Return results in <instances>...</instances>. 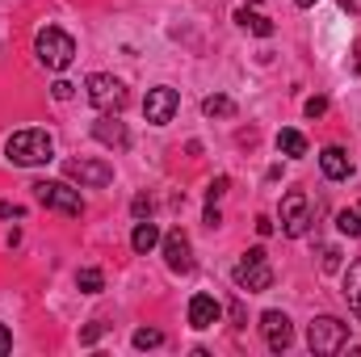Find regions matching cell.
Listing matches in <instances>:
<instances>
[{
	"label": "cell",
	"instance_id": "6da1fadb",
	"mask_svg": "<svg viewBox=\"0 0 361 357\" xmlns=\"http://www.w3.org/2000/svg\"><path fill=\"white\" fill-rule=\"evenodd\" d=\"M4 160L8 164H21V169H34V164H51L55 160V139L47 131H17L4 139Z\"/></svg>",
	"mask_w": 361,
	"mask_h": 357
},
{
	"label": "cell",
	"instance_id": "7a4b0ae2",
	"mask_svg": "<svg viewBox=\"0 0 361 357\" xmlns=\"http://www.w3.org/2000/svg\"><path fill=\"white\" fill-rule=\"evenodd\" d=\"M34 55H38V63H42L47 72H63V68L76 59V38H72L68 30H59V25H47V30H38V38H34Z\"/></svg>",
	"mask_w": 361,
	"mask_h": 357
},
{
	"label": "cell",
	"instance_id": "3957f363",
	"mask_svg": "<svg viewBox=\"0 0 361 357\" xmlns=\"http://www.w3.org/2000/svg\"><path fill=\"white\" fill-rule=\"evenodd\" d=\"M307 345H311V353H319V357L341 353L349 345V324L336 320V315H315L307 324Z\"/></svg>",
	"mask_w": 361,
	"mask_h": 357
},
{
	"label": "cell",
	"instance_id": "277c9868",
	"mask_svg": "<svg viewBox=\"0 0 361 357\" xmlns=\"http://www.w3.org/2000/svg\"><path fill=\"white\" fill-rule=\"evenodd\" d=\"M30 189H34V198H38L42 206H51V210H59V214H72V219L85 214V198H80V189H72L68 181H34Z\"/></svg>",
	"mask_w": 361,
	"mask_h": 357
},
{
	"label": "cell",
	"instance_id": "5b68a950",
	"mask_svg": "<svg viewBox=\"0 0 361 357\" xmlns=\"http://www.w3.org/2000/svg\"><path fill=\"white\" fill-rule=\"evenodd\" d=\"M231 282H235L240 290H248V294H261V290H269V286H273V269H269L265 248H248V253L240 257L235 273H231Z\"/></svg>",
	"mask_w": 361,
	"mask_h": 357
},
{
	"label": "cell",
	"instance_id": "8992f818",
	"mask_svg": "<svg viewBox=\"0 0 361 357\" xmlns=\"http://www.w3.org/2000/svg\"><path fill=\"white\" fill-rule=\"evenodd\" d=\"M85 97L101 114H118L126 105V85L118 76H109V72H92L89 80H85Z\"/></svg>",
	"mask_w": 361,
	"mask_h": 357
},
{
	"label": "cell",
	"instance_id": "52a82bcc",
	"mask_svg": "<svg viewBox=\"0 0 361 357\" xmlns=\"http://www.w3.org/2000/svg\"><path fill=\"white\" fill-rule=\"evenodd\" d=\"M307 227H311V202L302 189H290L281 198V231L290 240H298V236H307Z\"/></svg>",
	"mask_w": 361,
	"mask_h": 357
},
{
	"label": "cell",
	"instance_id": "ba28073f",
	"mask_svg": "<svg viewBox=\"0 0 361 357\" xmlns=\"http://www.w3.org/2000/svg\"><path fill=\"white\" fill-rule=\"evenodd\" d=\"M177 109H180V92L169 89V85H160V89H147V97H143V118H147L152 126H169Z\"/></svg>",
	"mask_w": 361,
	"mask_h": 357
},
{
	"label": "cell",
	"instance_id": "9c48e42d",
	"mask_svg": "<svg viewBox=\"0 0 361 357\" xmlns=\"http://www.w3.org/2000/svg\"><path fill=\"white\" fill-rule=\"evenodd\" d=\"M261 332H265V345H269L273 353H286L294 345V324H290L286 311H265L261 315Z\"/></svg>",
	"mask_w": 361,
	"mask_h": 357
},
{
	"label": "cell",
	"instance_id": "30bf717a",
	"mask_svg": "<svg viewBox=\"0 0 361 357\" xmlns=\"http://www.w3.org/2000/svg\"><path fill=\"white\" fill-rule=\"evenodd\" d=\"M63 173H68V181H80V185H92V189H101V185L114 181V169L101 164V160H68Z\"/></svg>",
	"mask_w": 361,
	"mask_h": 357
},
{
	"label": "cell",
	"instance_id": "8fae6325",
	"mask_svg": "<svg viewBox=\"0 0 361 357\" xmlns=\"http://www.w3.org/2000/svg\"><path fill=\"white\" fill-rule=\"evenodd\" d=\"M160 248H164V261H169L173 273H189L193 269V248H189V236L185 231H169L160 240Z\"/></svg>",
	"mask_w": 361,
	"mask_h": 357
},
{
	"label": "cell",
	"instance_id": "7c38bea8",
	"mask_svg": "<svg viewBox=\"0 0 361 357\" xmlns=\"http://www.w3.org/2000/svg\"><path fill=\"white\" fill-rule=\"evenodd\" d=\"M219 320H223V303H219L214 294H193V298H189V324H193L197 332L214 328Z\"/></svg>",
	"mask_w": 361,
	"mask_h": 357
},
{
	"label": "cell",
	"instance_id": "4fadbf2b",
	"mask_svg": "<svg viewBox=\"0 0 361 357\" xmlns=\"http://www.w3.org/2000/svg\"><path fill=\"white\" fill-rule=\"evenodd\" d=\"M92 139L105 143V147H118V152L130 147V131H126V122H118V118H109V114H101V118L92 122Z\"/></svg>",
	"mask_w": 361,
	"mask_h": 357
},
{
	"label": "cell",
	"instance_id": "5bb4252c",
	"mask_svg": "<svg viewBox=\"0 0 361 357\" xmlns=\"http://www.w3.org/2000/svg\"><path fill=\"white\" fill-rule=\"evenodd\" d=\"M319 169H324L328 181H349V173H353V164H349V156L341 147H324L319 152Z\"/></svg>",
	"mask_w": 361,
	"mask_h": 357
},
{
	"label": "cell",
	"instance_id": "9a60e30c",
	"mask_svg": "<svg viewBox=\"0 0 361 357\" xmlns=\"http://www.w3.org/2000/svg\"><path fill=\"white\" fill-rule=\"evenodd\" d=\"M160 240H164V236H160V227H156L152 219H139V223H135V231H130V248H135L139 257H147Z\"/></svg>",
	"mask_w": 361,
	"mask_h": 357
},
{
	"label": "cell",
	"instance_id": "2e32d148",
	"mask_svg": "<svg viewBox=\"0 0 361 357\" xmlns=\"http://www.w3.org/2000/svg\"><path fill=\"white\" fill-rule=\"evenodd\" d=\"M235 21H240L248 34H257V38H273V30H277L265 13H252V8H240V13H235Z\"/></svg>",
	"mask_w": 361,
	"mask_h": 357
},
{
	"label": "cell",
	"instance_id": "e0dca14e",
	"mask_svg": "<svg viewBox=\"0 0 361 357\" xmlns=\"http://www.w3.org/2000/svg\"><path fill=\"white\" fill-rule=\"evenodd\" d=\"M345 298H349V311L361 320V257L349 265V273H345Z\"/></svg>",
	"mask_w": 361,
	"mask_h": 357
},
{
	"label": "cell",
	"instance_id": "ac0fdd59",
	"mask_svg": "<svg viewBox=\"0 0 361 357\" xmlns=\"http://www.w3.org/2000/svg\"><path fill=\"white\" fill-rule=\"evenodd\" d=\"M277 152L281 156H290V160H298V156H307V139H302V131H277Z\"/></svg>",
	"mask_w": 361,
	"mask_h": 357
},
{
	"label": "cell",
	"instance_id": "d6986e66",
	"mask_svg": "<svg viewBox=\"0 0 361 357\" xmlns=\"http://www.w3.org/2000/svg\"><path fill=\"white\" fill-rule=\"evenodd\" d=\"M202 114H206V118H235V101L223 97V92H214V97L202 101Z\"/></svg>",
	"mask_w": 361,
	"mask_h": 357
},
{
	"label": "cell",
	"instance_id": "ffe728a7",
	"mask_svg": "<svg viewBox=\"0 0 361 357\" xmlns=\"http://www.w3.org/2000/svg\"><path fill=\"white\" fill-rule=\"evenodd\" d=\"M130 345H135V349H160V345H164V332H160V328H139V332L130 337Z\"/></svg>",
	"mask_w": 361,
	"mask_h": 357
},
{
	"label": "cell",
	"instance_id": "44dd1931",
	"mask_svg": "<svg viewBox=\"0 0 361 357\" xmlns=\"http://www.w3.org/2000/svg\"><path fill=\"white\" fill-rule=\"evenodd\" d=\"M76 286H80L85 294H101V290H105V277H101V269H80V273H76Z\"/></svg>",
	"mask_w": 361,
	"mask_h": 357
},
{
	"label": "cell",
	"instance_id": "7402d4cb",
	"mask_svg": "<svg viewBox=\"0 0 361 357\" xmlns=\"http://www.w3.org/2000/svg\"><path fill=\"white\" fill-rule=\"evenodd\" d=\"M336 227H341L345 236H361V210H341V214H336Z\"/></svg>",
	"mask_w": 361,
	"mask_h": 357
},
{
	"label": "cell",
	"instance_id": "603a6c76",
	"mask_svg": "<svg viewBox=\"0 0 361 357\" xmlns=\"http://www.w3.org/2000/svg\"><path fill=\"white\" fill-rule=\"evenodd\" d=\"M319 269H324V273H336V269H341V248L324 244V248H319Z\"/></svg>",
	"mask_w": 361,
	"mask_h": 357
},
{
	"label": "cell",
	"instance_id": "cb8c5ba5",
	"mask_svg": "<svg viewBox=\"0 0 361 357\" xmlns=\"http://www.w3.org/2000/svg\"><path fill=\"white\" fill-rule=\"evenodd\" d=\"M302 109H307V118H324L328 114V97H307Z\"/></svg>",
	"mask_w": 361,
	"mask_h": 357
},
{
	"label": "cell",
	"instance_id": "d4e9b609",
	"mask_svg": "<svg viewBox=\"0 0 361 357\" xmlns=\"http://www.w3.org/2000/svg\"><path fill=\"white\" fill-rule=\"evenodd\" d=\"M227 189H231V181H227V177H214V181H210V189H206V202H219Z\"/></svg>",
	"mask_w": 361,
	"mask_h": 357
},
{
	"label": "cell",
	"instance_id": "484cf974",
	"mask_svg": "<svg viewBox=\"0 0 361 357\" xmlns=\"http://www.w3.org/2000/svg\"><path fill=\"white\" fill-rule=\"evenodd\" d=\"M130 210H135V219H147V214H152V198H147V193H139V198L130 202Z\"/></svg>",
	"mask_w": 361,
	"mask_h": 357
},
{
	"label": "cell",
	"instance_id": "4316f807",
	"mask_svg": "<svg viewBox=\"0 0 361 357\" xmlns=\"http://www.w3.org/2000/svg\"><path fill=\"white\" fill-rule=\"evenodd\" d=\"M51 92H55V101H72L76 85H68V80H55V85H51Z\"/></svg>",
	"mask_w": 361,
	"mask_h": 357
},
{
	"label": "cell",
	"instance_id": "83f0119b",
	"mask_svg": "<svg viewBox=\"0 0 361 357\" xmlns=\"http://www.w3.org/2000/svg\"><path fill=\"white\" fill-rule=\"evenodd\" d=\"M0 219H25V206H17V202H0Z\"/></svg>",
	"mask_w": 361,
	"mask_h": 357
},
{
	"label": "cell",
	"instance_id": "f1b7e54d",
	"mask_svg": "<svg viewBox=\"0 0 361 357\" xmlns=\"http://www.w3.org/2000/svg\"><path fill=\"white\" fill-rule=\"evenodd\" d=\"M101 332H105V324H101V320H97V324H89V328L80 332V345H92V341H97Z\"/></svg>",
	"mask_w": 361,
	"mask_h": 357
},
{
	"label": "cell",
	"instance_id": "f546056e",
	"mask_svg": "<svg viewBox=\"0 0 361 357\" xmlns=\"http://www.w3.org/2000/svg\"><path fill=\"white\" fill-rule=\"evenodd\" d=\"M223 223V214H219V206L214 202H206V227H219Z\"/></svg>",
	"mask_w": 361,
	"mask_h": 357
},
{
	"label": "cell",
	"instance_id": "4dcf8cb0",
	"mask_svg": "<svg viewBox=\"0 0 361 357\" xmlns=\"http://www.w3.org/2000/svg\"><path fill=\"white\" fill-rule=\"evenodd\" d=\"M8 349H13V332H8V328L0 324V357L8 353Z\"/></svg>",
	"mask_w": 361,
	"mask_h": 357
},
{
	"label": "cell",
	"instance_id": "1f68e13d",
	"mask_svg": "<svg viewBox=\"0 0 361 357\" xmlns=\"http://www.w3.org/2000/svg\"><path fill=\"white\" fill-rule=\"evenodd\" d=\"M257 231H261V236H273V219H265V214H261V219H257Z\"/></svg>",
	"mask_w": 361,
	"mask_h": 357
},
{
	"label": "cell",
	"instance_id": "d6a6232c",
	"mask_svg": "<svg viewBox=\"0 0 361 357\" xmlns=\"http://www.w3.org/2000/svg\"><path fill=\"white\" fill-rule=\"evenodd\" d=\"M353 72L361 76V42H357V59H353Z\"/></svg>",
	"mask_w": 361,
	"mask_h": 357
},
{
	"label": "cell",
	"instance_id": "836d02e7",
	"mask_svg": "<svg viewBox=\"0 0 361 357\" xmlns=\"http://www.w3.org/2000/svg\"><path fill=\"white\" fill-rule=\"evenodd\" d=\"M294 4H298V8H311V4H315V0H294Z\"/></svg>",
	"mask_w": 361,
	"mask_h": 357
},
{
	"label": "cell",
	"instance_id": "e575fe53",
	"mask_svg": "<svg viewBox=\"0 0 361 357\" xmlns=\"http://www.w3.org/2000/svg\"><path fill=\"white\" fill-rule=\"evenodd\" d=\"M248 4H261V0H248Z\"/></svg>",
	"mask_w": 361,
	"mask_h": 357
},
{
	"label": "cell",
	"instance_id": "d590c367",
	"mask_svg": "<svg viewBox=\"0 0 361 357\" xmlns=\"http://www.w3.org/2000/svg\"><path fill=\"white\" fill-rule=\"evenodd\" d=\"M357 210H361V206H357Z\"/></svg>",
	"mask_w": 361,
	"mask_h": 357
}]
</instances>
